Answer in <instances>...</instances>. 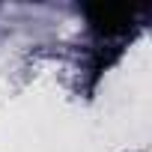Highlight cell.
<instances>
[{"label": "cell", "instance_id": "1", "mask_svg": "<svg viewBox=\"0 0 152 152\" xmlns=\"http://www.w3.org/2000/svg\"><path fill=\"white\" fill-rule=\"evenodd\" d=\"M87 18H90L93 33L102 36L104 42L128 33V27L134 21V15L128 9H113V6H93V9H87Z\"/></svg>", "mask_w": 152, "mask_h": 152}]
</instances>
